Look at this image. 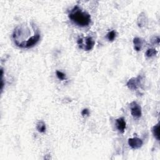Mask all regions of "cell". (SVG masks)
I'll return each mask as SVG.
<instances>
[{
  "label": "cell",
  "instance_id": "1",
  "mask_svg": "<svg viewBox=\"0 0 160 160\" xmlns=\"http://www.w3.org/2000/svg\"><path fill=\"white\" fill-rule=\"evenodd\" d=\"M68 16L74 24L81 27L88 26L91 22L90 15L88 13L83 11L78 6L71 11Z\"/></svg>",
  "mask_w": 160,
  "mask_h": 160
},
{
  "label": "cell",
  "instance_id": "2",
  "mask_svg": "<svg viewBox=\"0 0 160 160\" xmlns=\"http://www.w3.org/2000/svg\"><path fill=\"white\" fill-rule=\"evenodd\" d=\"M95 41L91 37H86L85 38H79L78 40V44L80 48L86 51H90L95 45Z\"/></svg>",
  "mask_w": 160,
  "mask_h": 160
},
{
  "label": "cell",
  "instance_id": "3",
  "mask_svg": "<svg viewBox=\"0 0 160 160\" xmlns=\"http://www.w3.org/2000/svg\"><path fill=\"white\" fill-rule=\"evenodd\" d=\"M131 113L132 116L135 118H139L141 116V108L136 102H133L131 104Z\"/></svg>",
  "mask_w": 160,
  "mask_h": 160
},
{
  "label": "cell",
  "instance_id": "4",
  "mask_svg": "<svg viewBox=\"0 0 160 160\" xmlns=\"http://www.w3.org/2000/svg\"><path fill=\"white\" fill-rule=\"evenodd\" d=\"M143 141L138 138H133L128 140V145L133 149H139L143 145Z\"/></svg>",
  "mask_w": 160,
  "mask_h": 160
},
{
  "label": "cell",
  "instance_id": "5",
  "mask_svg": "<svg viewBox=\"0 0 160 160\" xmlns=\"http://www.w3.org/2000/svg\"><path fill=\"white\" fill-rule=\"evenodd\" d=\"M140 83V76H138V78H133L130 79L127 83V86L129 89H130L131 90H136L137 88H138L139 84Z\"/></svg>",
  "mask_w": 160,
  "mask_h": 160
},
{
  "label": "cell",
  "instance_id": "6",
  "mask_svg": "<svg viewBox=\"0 0 160 160\" xmlns=\"http://www.w3.org/2000/svg\"><path fill=\"white\" fill-rule=\"evenodd\" d=\"M116 128L119 132L124 133L126 129V122L123 118H119L116 119Z\"/></svg>",
  "mask_w": 160,
  "mask_h": 160
},
{
  "label": "cell",
  "instance_id": "7",
  "mask_svg": "<svg viewBox=\"0 0 160 160\" xmlns=\"http://www.w3.org/2000/svg\"><path fill=\"white\" fill-rule=\"evenodd\" d=\"M133 44L135 46V50L139 51L141 50V47L143 44V40L140 38H135L133 39Z\"/></svg>",
  "mask_w": 160,
  "mask_h": 160
},
{
  "label": "cell",
  "instance_id": "8",
  "mask_svg": "<svg viewBox=\"0 0 160 160\" xmlns=\"http://www.w3.org/2000/svg\"><path fill=\"white\" fill-rule=\"evenodd\" d=\"M36 128L39 132L43 133L46 131V124L43 121H39L36 124Z\"/></svg>",
  "mask_w": 160,
  "mask_h": 160
},
{
  "label": "cell",
  "instance_id": "9",
  "mask_svg": "<svg viewBox=\"0 0 160 160\" xmlns=\"http://www.w3.org/2000/svg\"><path fill=\"white\" fill-rule=\"evenodd\" d=\"M152 133L154 136L156 138L157 140H159V124H157L152 128Z\"/></svg>",
  "mask_w": 160,
  "mask_h": 160
},
{
  "label": "cell",
  "instance_id": "10",
  "mask_svg": "<svg viewBox=\"0 0 160 160\" xmlns=\"http://www.w3.org/2000/svg\"><path fill=\"white\" fill-rule=\"evenodd\" d=\"M156 54H157V51L153 48L148 49V50L146 52V56L149 58L153 57L156 55Z\"/></svg>",
  "mask_w": 160,
  "mask_h": 160
},
{
  "label": "cell",
  "instance_id": "11",
  "mask_svg": "<svg viewBox=\"0 0 160 160\" xmlns=\"http://www.w3.org/2000/svg\"><path fill=\"white\" fill-rule=\"evenodd\" d=\"M116 33L115 32L114 30H112L111 31V32H109L107 34V36H106V37H107L109 41H113L115 39V38H116Z\"/></svg>",
  "mask_w": 160,
  "mask_h": 160
},
{
  "label": "cell",
  "instance_id": "12",
  "mask_svg": "<svg viewBox=\"0 0 160 160\" xmlns=\"http://www.w3.org/2000/svg\"><path fill=\"white\" fill-rule=\"evenodd\" d=\"M56 75L57 77L60 80H64L66 79L65 74L62 73L61 72H60V71H56Z\"/></svg>",
  "mask_w": 160,
  "mask_h": 160
},
{
  "label": "cell",
  "instance_id": "13",
  "mask_svg": "<svg viewBox=\"0 0 160 160\" xmlns=\"http://www.w3.org/2000/svg\"><path fill=\"white\" fill-rule=\"evenodd\" d=\"M81 114L83 115V116H85V115H87V116H88V115L90 114V112H89V110L88 109H84L82 111Z\"/></svg>",
  "mask_w": 160,
  "mask_h": 160
}]
</instances>
